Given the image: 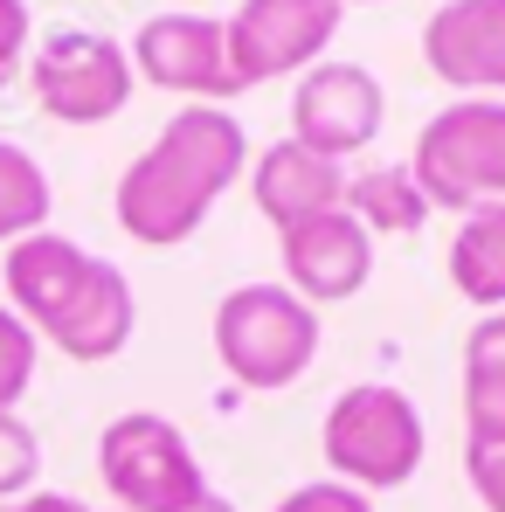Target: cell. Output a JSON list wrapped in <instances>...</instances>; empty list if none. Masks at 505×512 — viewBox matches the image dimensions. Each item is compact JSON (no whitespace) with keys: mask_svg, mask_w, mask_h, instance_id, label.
<instances>
[{"mask_svg":"<svg viewBox=\"0 0 505 512\" xmlns=\"http://www.w3.org/2000/svg\"><path fill=\"white\" fill-rule=\"evenodd\" d=\"M353 7H374V0H353Z\"/></svg>","mask_w":505,"mask_h":512,"instance_id":"25","label":"cell"},{"mask_svg":"<svg viewBox=\"0 0 505 512\" xmlns=\"http://www.w3.org/2000/svg\"><path fill=\"white\" fill-rule=\"evenodd\" d=\"M250 194L277 229H298L312 215L346 208V167L326 160V153H312V146H298V139H277L270 153H256Z\"/></svg>","mask_w":505,"mask_h":512,"instance_id":"13","label":"cell"},{"mask_svg":"<svg viewBox=\"0 0 505 512\" xmlns=\"http://www.w3.org/2000/svg\"><path fill=\"white\" fill-rule=\"evenodd\" d=\"M14 512H97V506L70 499V492H28V499H14Z\"/></svg>","mask_w":505,"mask_h":512,"instance_id":"23","label":"cell"},{"mask_svg":"<svg viewBox=\"0 0 505 512\" xmlns=\"http://www.w3.org/2000/svg\"><path fill=\"white\" fill-rule=\"evenodd\" d=\"M243 160H250V139H243L236 111H222V104L173 111L160 139L118 180V229L146 250L187 243L208 222V208L243 180Z\"/></svg>","mask_w":505,"mask_h":512,"instance_id":"1","label":"cell"},{"mask_svg":"<svg viewBox=\"0 0 505 512\" xmlns=\"http://www.w3.org/2000/svg\"><path fill=\"white\" fill-rule=\"evenodd\" d=\"M422 56L464 97H505V0H443L422 28Z\"/></svg>","mask_w":505,"mask_h":512,"instance_id":"11","label":"cell"},{"mask_svg":"<svg viewBox=\"0 0 505 512\" xmlns=\"http://www.w3.org/2000/svg\"><path fill=\"white\" fill-rule=\"evenodd\" d=\"M346 21V0H243L222 28H229V70L236 90H256L270 77L312 70L326 56V42Z\"/></svg>","mask_w":505,"mask_h":512,"instance_id":"8","label":"cell"},{"mask_svg":"<svg viewBox=\"0 0 505 512\" xmlns=\"http://www.w3.org/2000/svg\"><path fill=\"white\" fill-rule=\"evenodd\" d=\"M450 284L485 305V312H505V201L492 208H471L457 222V243H450Z\"/></svg>","mask_w":505,"mask_h":512,"instance_id":"15","label":"cell"},{"mask_svg":"<svg viewBox=\"0 0 505 512\" xmlns=\"http://www.w3.org/2000/svg\"><path fill=\"white\" fill-rule=\"evenodd\" d=\"M464 464H471L478 499H485L492 512H505V450H464Z\"/></svg>","mask_w":505,"mask_h":512,"instance_id":"22","label":"cell"},{"mask_svg":"<svg viewBox=\"0 0 505 512\" xmlns=\"http://www.w3.org/2000/svg\"><path fill=\"white\" fill-rule=\"evenodd\" d=\"M464 429L471 450H505V312L464 340Z\"/></svg>","mask_w":505,"mask_h":512,"instance_id":"14","label":"cell"},{"mask_svg":"<svg viewBox=\"0 0 505 512\" xmlns=\"http://www.w3.org/2000/svg\"><path fill=\"white\" fill-rule=\"evenodd\" d=\"M381 77L360 70V63H312L298 77V97H291V139L326 153V160H346V153H367L374 132H381Z\"/></svg>","mask_w":505,"mask_h":512,"instance_id":"10","label":"cell"},{"mask_svg":"<svg viewBox=\"0 0 505 512\" xmlns=\"http://www.w3.org/2000/svg\"><path fill=\"white\" fill-rule=\"evenodd\" d=\"M97 478H104V492L125 512H187L194 499H208L194 443L180 436V423L153 416V409H132V416L104 423V436H97Z\"/></svg>","mask_w":505,"mask_h":512,"instance_id":"6","label":"cell"},{"mask_svg":"<svg viewBox=\"0 0 505 512\" xmlns=\"http://www.w3.org/2000/svg\"><path fill=\"white\" fill-rule=\"evenodd\" d=\"M187 512H236V506H229L222 492H208V499H194V506H187Z\"/></svg>","mask_w":505,"mask_h":512,"instance_id":"24","label":"cell"},{"mask_svg":"<svg viewBox=\"0 0 505 512\" xmlns=\"http://www.w3.org/2000/svg\"><path fill=\"white\" fill-rule=\"evenodd\" d=\"M35 478H42V443H35V429L21 423L14 409H0V506L21 499Z\"/></svg>","mask_w":505,"mask_h":512,"instance_id":"18","label":"cell"},{"mask_svg":"<svg viewBox=\"0 0 505 512\" xmlns=\"http://www.w3.org/2000/svg\"><path fill=\"white\" fill-rule=\"evenodd\" d=\"M35 381V326L0 305V409H14Z\"/></svg>","mask_w":505,"mask_h":512,"instance_id":"19","label":"cell"},{"mask_svg":"<svg viewBox=\"0 0 505 512\" xmlns=\"http://www.w3.org/2000/svg\"><path fill=\"white\" fill-rule=\"evenodd\" d=\"M416 187L429 208H492L505 201V97H457L416 139Z\"/></svg>","mask_w":505,"mask_h":512,"instance_id":"4","label":"cell"},{"mask_svg":"<svg viewBox=\"0 0 505 512\" xmlns=\"http://www.w3.org/2000/svg\"><path fill=\"white\" fill-rule=\"evenodd\" d=\"M28 35H35L28 0H0V90L14 84V70H21V56H28Z\"/></svg>","mask_w":505,"mask_h":512,"instance_id":"21","label":"cell"},{"mask_svg":"<svg viewBox=\"0 0 505 512\" xmlns=\"http://www.w3.org/2000/svg\"><path fill=\"white\" fill-rule=\"evenodd\" d=\"M346 215L374 236V229H395V236H416L429 222V194L416 187L409 167H367L360 180H346Z\"/></svg>","mask_w":505,"mask_h":512,"instance_id":"16","label":"cell"},{"mask_svg":"<svg viewBox=\"0 0 505 512\" xmlns=\"http://www.w3.org/2000/svg\"><path fill=\"white\" fill-rule=\"evenodd\" d=\"M215 360L243 388H291L319 360V312L291 284H236L215 305Z\"/></svg>","mask_w":505,"mask_h":512,"instance_id":"3","label":"cell"},{"mask_svg":"<svg viewBox=\"0 0 505 512\" xmlns=\"http://www.w3.org/2000/svg\"><path fill=\"white\" fill-rule=\"evenodd\" d=\"M7 312H21L35 326V340H49L84 367L118 360L139 326V298H132L125 270L56 229L7 243Z\"/></svg>","mask_w":505,"mask_h":512,"instance_id":"2","label":"cell"},{"mask_svg":"<svg viewBox=\"0 0 505 512\" xmlns=\"http://www.w3.org/2000/svg\"><path fill=\"white\" fill-rule=\"evenodd\" d=\"M270 512H374V499L339 485V478H319V485H298L291 499H277Z\"/></svg>","mask_w":505,"mask_h":512,"instance_id":"20","label":"cell"},{"mask_svg":"<svg viewBox=\"0 0 505 512\" xmlns=\"http://www.w3.org/2000/svg\"><path fill=\"white\" fill-rule=\"evenodd\" d=\"M28 84L56 125H104L132 97V56H125V42H111L97 28H56L28 56Z\"/></svg>","mask_w":505,"mask_h":512,"instance_id":"7","label":"cell"},{"mask_svg":"<svg viewBox=\"0 0 505 512\" xmlns=\"http://www.w3.org/2000/svg\"><path fill=\"white\" fill-rule=\"evenodd\" d=\"M132 77L153 90L194 97V104H222L236 97V70H229V28L215 14H153L132 35Z\"/></svg>","mask_w":505,"mask_h":512,"instance_id":"9","label":"cell"},{"mask_svg":"<svg viewBox=\"0 0 505 512\" xmlns=\"http://www.w3.org/2000/svg\"><path fill=\"white\" fill-rule=\"evenodd\" d=\"M0 512H14V506H0Z\"/></svg>","mask_w":505,"mask_h":512,"instance_id":"26","label":"cell"},{"mask_svg":"<svg viewBox=\"0 0 505 512\" xmlns=\"http://www.w3.org/2000/svg\"><path fill=\"white\" fill-rule=\"evenodd\" d=\"M326 464L353 492H395L422 464V416L388 381H360L326 409Z\"/></svg>","mask_w":505,"mask_h":512,"instance_id":"5","label":"cell"},{"mask_svg":"<svg viewBox=\"0 0 505 512\" xmlns=\"http://www.w3.org/2000/svg\"><path fill=\"white\" fill-rule=\"evenodd\" d=\"M277 256H284V277H291V291L305 305H339V298H353L367 284L374 236L346 208H333V215H312L298 229H277Z\"/></svg>","mask_w":505,"mask_h":512,"instance_id":"12","label":"cell"},{"mask_svg":"<svg viewBox=\"0 0 505 512\" xmlns=\"http://www.w3.org/2000/svg\"><path fill=\"white\" fill-rule=\"evenodd\" d=\"M49 208H56V187L42 160L14 139H0V243H21V236H42L49 229Z\"/></svg>","mask_w":505,"mask_h":512,"instance_id":"17","label":"cell"}]
</instances>
